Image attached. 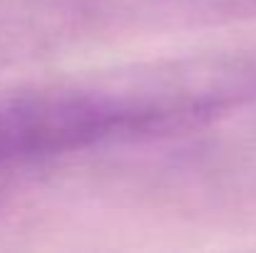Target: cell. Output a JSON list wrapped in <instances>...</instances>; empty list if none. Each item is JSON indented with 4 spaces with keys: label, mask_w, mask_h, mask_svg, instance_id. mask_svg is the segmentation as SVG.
<instances>
[{
    "label": "cell",
    "mask_w": 256,
    "mask_h": 253,
    "mask_svg": "<svg viewBox=\"0 0 256 253\" xmlns=\"http://www.w3.org/2000/svg\"><path fill=\"white\" fill-rule=\"evenodd\" d=\"M85 32L75 0H0V65L28 60Z\"/></svg>",
    "instance_id": "7a4b0ae2"
},
{
    "label": "cell",
    "mask_w": 256,
    "mask_h": 253,
    "mask_svg": "<svg viewBox=\"0 0 256 253\" xmlns=\"http://www.w3.org/2000/svg\"><path fill=\"white\" fill-rule=\"evenodd\" d=\"M256 102V57L189 55L0 99V169L196 132Z\"/></svg>",
    "instance_id": "6da1fadb"
}]
</instances>
